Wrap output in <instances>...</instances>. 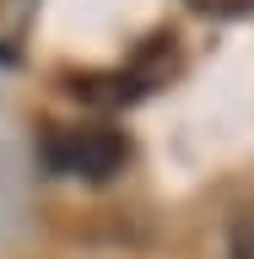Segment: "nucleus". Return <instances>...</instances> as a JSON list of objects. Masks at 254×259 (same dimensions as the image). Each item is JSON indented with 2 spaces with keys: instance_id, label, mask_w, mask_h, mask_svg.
Segmentation results:
<instances>
[{
  "instance_id": "obj_1",
  "label": "nucleus",
  "mask_w": 254,
  "mask_h": 259,
  "mask_svg": "<svg viewBox=\"0 0 254 259\" xmlns=\"http://www.w3.org/2000/svg\"><path fill=\"white\" fill-rule=\"evenodd\" d=\"M38 151H44L49 173H60V178H87V184L114 178L119 167H125V157H130L125 135L108 130V124H49Z\"/></svg>"
},
{
  "instance_id": "obj_2",
  "label": "nucleus",
  "mask_w": 254,
  "mask_h": 259,
  "mask_svg": "<svg viewBox=\"0 0 254 259\" xmlns=\"http://www.w3.org/2000/svg\"><path fill=\"white\" fill-rule=\"evenodd\" d=\"M190 11L200 16H222V22H233V16H254V0H184Z\"/></svg>"
}]
</instances>
